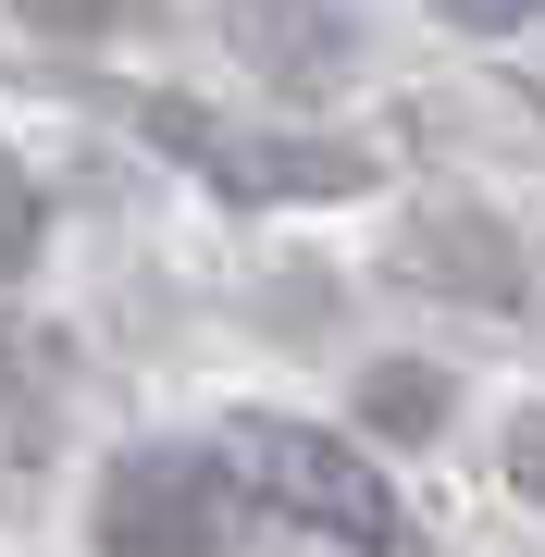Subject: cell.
I'll list each match as a JSON object with an SVG mask.
<instances>
[{
  "label": "cell",
  "mask_w": 545,
  "mask_h": 557,
  "mask_svg": "<svg viewBox=\"0 0 545 557\" xmlns=\"http://www.w3.org/2000/svg\"><path fill=\"white\" fill-rule=\"evenodd\" d=\"M236 471L261 483V496L298 520V533H335L347 557H397L409 545V508L384 496V471L347 434H323V421H273V409H248L236 421Z\"/></svg>",
  "instance_id": "6da1fadb"
},
{
  "label": "cell",
  "mask_w": 545,
  "mask_h": 557,
  "mask_svg": "<svg viewBox=\"0 0 545 557\" xmlns=\"http://www.w3.org/2000/svg\"><path fill=\"white\" fill-rule=\"evenodd\" d=\"M236 545V483L199 446H124L100 471V557H223Z\"/></svg>",
  "instance_id": "7a4b0ae2"
},
{
  "label": "cell",
  "mask_w": 545,
  "mask_h": 557,
  "mask_svg": "<svg viewBox=\"0 0 545 557\" xmlns=\"http://www.w3.org/2000/svg\"><path fill=\"white\" fill-rule=\"evenodd\" d=\"M149 124H162L174 161H211L236 199H347V186H360V161H347V149H248V124L186 112V100H162Z\"/></svg>",
  "instance_id": "3957f363"
},
{
  "label": "cell",
  "mask_w": 545,
  "mask_h": 557,
  "mask_svg": "<svg viewBox=\"0 0 545 557\" xmlns=\"http://www.w3.org/2000/svg\"><path fill=\"white\" fill-rule=\"evenodd\" d=\"M360 409L384 421V434H434V421H446V384L422 372V359H384V372L360 384Z\"/></svg>",
  "instance_id": "277c9868"
},
{
  "label": "cell",
  "mask_w": 545,
  "mask_h": 557,
  "mask_svg": "<svg viewBox=\"0 0 545 557\" xmlns=\"http://www.w3.org/2000/svg\"><path fill=\"white\" fill-rule=\"evenodd\" d=\"M124 13L137 0H25V25H50V38H112Z\"/></svg>",
  "instance_id": "5b68a950"
},
{
  "label": "cell",
  "mask_w": 545,
  "mask_h": 557,
  "mask_svg": "<svg viewBox=\"0 0 545 557\" xmlns=\"http://www.w3.org/2000/svg\"><path fill=\"white\" fill-rule=\"evenodd\" d=\"M434 13H446V25H471V38H508V25H533L545 0H434Z\"/></svg>",
  "instance_id": "8992f818"
},
{
  "label": "cell",
  "mask_w": 545,
  "mask_h": 557,
  "mask_svg": "<svg viewBox=\"0 0 545 557\" xmlns=\"http://www.w3.org/2000/svg\"><path fill=\"white\" fill-rule=\"evenodd\" d=\"M508 483L545 508V409H533V421H508Z\"/></svg>",
  "instance_id": "52a82bcc"
},
{
  "label": "cell",
  "mask_w": 545,
  "mask_h": 557,
  "mask_svg": "<svg viewBox=\"0 0 545 557\" xmlns=\"http://www.w3.org/2000/svg\"><path fill=\"white\" fill-rule=\"evenodd\" d=\"M0 273H25V174L0 161Z\"/></svg>",
  "instance_id": "ba28073f"
}]
</instances>
